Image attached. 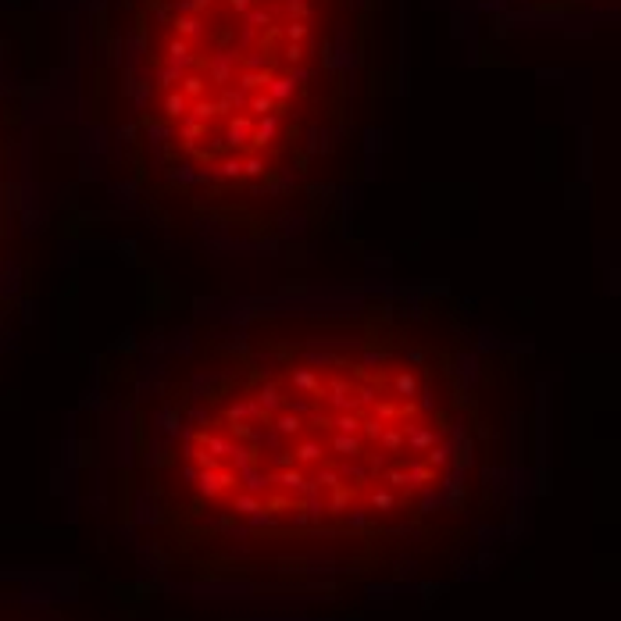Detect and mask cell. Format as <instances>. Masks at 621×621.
Instances as JSON below:
<instances>
[{
	"instance_id": "obj_2",
	"label": "cell",
	"mask_w": 621,
	"mask_h": 621,
	"mask_svg": "<svg viewBox=\"0 0 621 621\" xmlns=\"http://www.w3.org/2000/svg\"><path fill=\"white\" fill-rule=\"evenodd\" d=\"M382 0H90V132L168 243L293 261L343 236L375 154Z\"/></svg>"
},
{
	"instance_id": "obj_5",
	"label": "cell",
	"mask_w": 621,
	"mask_h": 621,
	"mask_svg": "<svg viewBox=\"0 0 621 621\" xmlns=\"http://www.w3.org/2000/svg\"><path fill=\"white\" fill-rule=\"evenodd\" d=\"M525 8L543 11V14H571V11H586L596 4H607V0H522Z\"/></svg>"
},
{
	"instance_id": "obj_3",
	"label": "cell",
	"mask_w": 621,
	"mask_h": 621,
	"mask_svg": "<svg viewBox=\"0 0 621 621\" xmlns=\"http://www.w3.org/2000/svg\"><path fill=\"white\" fill-rule=\"evenodd\" d=\"M36 221L26 179V100L0 57V361L36 307Z\"/></svg>"
},
{
	"instance_id": "obj_4",
	"label": "cell",
	"mask_w": 621,
	"mask_h": 621,
	"mask_svg": "<svg viewBox=\"0 0 621 621\" xmlns=\"http://www.w3.org/2000/svg\"><path fill=\"white\" fill-rule=\"evenodd\" d=\"M0 621H65V618L39 607V604H29V600L0 596Z\"/></svg>"
},
{
	"instance_id": "obj_1",
	"label": "cell",
	"mask_w": 621,
	"mask_h": 621,
	"mask_svg": "<svg viewBox=\"0 0 621 621\" xmlns=\"http://www.w3.org/2000/svg\"><path fill=\"white\" fill-rule=\"evenodd\" d=\"M103 368L118 525L186 589L350 607L461 582L522 532L535 361L450 286L207 304Z\"/></svg>"
}]
</instances>
